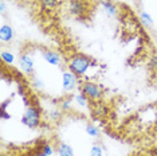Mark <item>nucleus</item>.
<instances>
[{"mask_svg": "<svg viewBox=\"0 0 157 156\" xmlns=\"http://www.w3.org/2000/svg\"><path fill=\"white\" fill-rule=\"evenodd\" d=\"M93 65H97V62H91V59L83 54H77L70 58L69 70L73 72L75 76H83Z\"/></svg>", "mask_w": 157, "mask_h": 156, "instance_id": "obj_1", "label": "nucleus"}, {"mask_svg": "<svg viewBox=\"0 0 157 156\" xmlns=\"http://www.w3.org/2000/svg\"><path fill=\"white\" fill-rule=\"evenodd\" d=\"M22 124L31 129L39 127V124H40V109L34 105H28L26 112L23 113Z\"/></svg>", "mask_w": 157, "mask_h": 156, "instance_id": "obj_2", "label": "nucleus"}, {"mask_svg": "<svg viewBox=\"0 0 157 156\" xmlns=\"http://www.w3.org/2000/svg\"><path fill=\"white\" fill-rule=\"evenodd\" d=\"M79 90L90 101H97L102 97V86L91 81H82L79 84Z\"/></svg>", "mask_w": 157, "mask_h": 156, "instance_id": "obj_3", "label": "nucleus"}, {"mask_svg": "<svg viewBox=\"0 0 157 156\" xmlns=\"http://www.w3.org/2000/svg\"><path fill=\"white\" fill-rule=\"evenodd\" d=\"M62 82H63V89L66 92H71L77 88L78 78L73 72L67 70V72H63L62 74Z\"/></svg>", "mask_w": 157, "mask_h": 156, "instance_id": "obj_4", "label": "nucleus"}, {"mask_svg": "<svg viewBox=\"0 0 157 156\" xmlns=\"http://www.w3.org/2000/svg\"><path fill=\"white\" fill-rule=\"evenodd\" d=\"M19 67L26 74H33L34 72V59L30 54H22L19 58Z\"/></svg>", "mask_w": 157, "mask_h": 156, "instance_id": "obj_5", "label": "nucleus"}, {"mask_svg": "<svg viewBox=\"0 0 157 156\" xmlns=\"http://www.w3.org/2000/svg\"><path fill=\"white\" fill-rule=\"evenodd\" d=\"M69 11L73 16H81L85 12V6L79 0H71L69 3Z\"/></svg>", "mask_w": 157, "mask_h": 156, "instance_id": "obj_6", "label": "nucleus"}, {"mask_svg": "<svg viewBox=\"0 0 157 156\" xmlns=\"http://www.w3.org/2000/svg\"><path fill=\"white\" fill-rule=\"evenodd\" d=\"M13 28L10 24H2L0 27V41L2 42H11L13 39Z\"/></svg>", "mask_w": 157, "mask_h": 156, "instance_id": "obj_7", "label": "nucleus"}, {"mask_svg": "<svg viewBox=\"0 0 157 156\" xmlns=\"http://www.w3.org/2000/svg\"><path fill=\"white\" fill-rule=\"evenodd\" d=\"M42 55H43V59L50 65H54V66H58L60 65V57L56 54V53L51 51V50H44L42 53Z\"/></svg>", "mask_w": 157, "mask_h": 156, "instance_id": "obj_8", "label": "nucleus"}, {"mask_svg": "<svg viewBox=\"0 0 157 156\" xmlns=\"http://www.w3.org/2000/svg\"><path fill=\"white\" fill-rule=\"evenodd\" d=\"M56 154L59 156H74V151L69 144L60 143V144H58V147H56Z\"/></svg>", "mask_w": 157, "mask_h": 156, "instance_id": "obj_9", "label": "nucleus"}, {"mask_svg": "<svg viewBox=\"0 0 157 156\" xmlns=\"http://www.w3.org/2000/svg\"><path fill=\"white\" fill-rule=\"evenodd\" d=\"M101 6L109 16H114L117 14V7L114 6L112 2H109V0H103V2H101Z\"/></svg>", "mask_w": 157, "mask_h": 156, "instance_id": "obj_10", "label": "nucleus"}, {"mask_svg": "<svg viewBox=\"0 0 157 156\" xmlns=\"http://www.w3.org/2000/svg\"><path fill=\"white\" fill-rule=\"evenodd\" d=\"M140 22L142 26H145V27H152L153 26V19H152V16L149 15L148 12H145V11H142L140 14Z\"/></svg>", "mask_w": 157, "mask_h": 156, "instance_id": "obj_11", "label": "nucleus"}, {"mask_svg": "<svg viewBox=\"0 0 157 156\" xmlns=\"http://www.w3.org/2000/svg\"><path fill=\"white\" fill-rule=\"evenodd\" d=\"M39 2L44 10H54L59 4V0H39Z\"/></svg>", "mask_w": 157, "mask_h": 156, "instance_id": "obj_12", "label": "nucleus"}, {"mask_svg": "<svg viewBox=\"0 0 157 156\" xmlns=\"http://www.w3.org/2000/svg\"><path fill=\"white\" fill-rule=\"evenodd\" d=\"M89 101H90V100H89V98L83 93H78L75 96V102L79 106H82V108H87V106H89Z\"/></svg>", "mask_w": 157, "mask_h": 156, "instance_id": "obj_13", "label": "nucleus"}, {"mask_svg": "<svg viewBox=\"0 0 157 156\" xmlns=\"http://www.w3.org/2000/svg\"><path fill=\"white\" fill-rule=\"evenodd\" d=\"M0 57H2V61L4 63H7V65H12L13 61H15V55L10 51H2Z\"/></svg>", "mask_w": 157, "mask_h": 156, "instance_id": "obj_14", "label": "nucleus"}, {"mask_svg": "<svg viewBox=\"0 0 157 156\" xmlns=\"http://www.w3.org/2000/svg\"><path fill=\"white\" fill-rule=\"evenodd\" d=\"M86 132H87L89 136H91V137H98L99 136L98 128L95 125H93V124H87L86 125Z\"/></svg>", "mask_w": 157, "mask_h": 156, "instance_id": "obj_15", "label": "nucleus"}, {"mask_svg": "<svg viewBox=\"0 0 157 156\" xmlns=\"http://www.w3.org/2000/svg\"><path fill=\"white\" fill-rule=\"evenodd\" d=\"M89 156H103V150L99 145H93Z\"/></svg>", "mask_w": 157, "mask_h": 156, "instance_id": "obj_16", "label": "nucleus"}, {"mask_svg": "<svg viewBox=\"0 0 157 156\" xmlns=\"http://www.w3.org/2000/svg\"><path fill=\"white\" fill-rule=\"evenodd\" d=\"M33 86H34V89H36V90H43L44 89V84L42 82L38 77L33 78Z\"/></svg>", "mask_w": 157, "mask_h": 156, "instance_id": "obj_17", "label": "nucleus"}, {"mask_svg": "<svg viewBox=\"0 0 157 156\" xmlns=\"http://www.w3.org/2000/svg\"><path fill=\"white\" fill-rule=\"evenodd\" d=\"M70 108H71V98H65L62 102H60V109L62 111H70Z\"/></svg>", "mask_w": 157, "mask_h": 156, "instance_id": "obj_18", "label": "nucleus"}, {"mask_svg": "<svg viewBox=\"0 0 157 156\" xmlns=\"http://www.w3.org/2000/svg\"><path fill=\"white\" fill-rule=\"evenodd\" d=\"M40 154L47 155V156H51V155H52V148H51V145H50V144H44L43 147H42V150H40Z\"/></svg>", "mask_w": 157, "mask_h": 156, "instance_id": "obj_19", "label": "nucleus"}, {"mask_svg": "<svg viewBox=\"0 0 157 156\" xmlns=\"http://www.w3.org/2000/svg\"><path fill=\"white\" fill-rule=\"evenodd\" d=\"M59 117H60V111H58V109H54L52 112H50V119H52V121L59 120Z\"/></svg>", "mask_w": 157, "mask_h": 156, "instance_id": "obj_20", "label": "nucleus"}, {"mask_svg": "<svg viewBox=\"0 0 157 156\" xmlns=\"http://www.w3.org/2000/svg\"><path fill=\"white\" fill-rule=\"evenodd\" d=\"M0 119L2 120H10L11 119V115L7 113V111H0Z\"/></svg>", "mask_w": 157, "mask_h": 156, "instance_id": "obj_21", "label": "nucleus"}, {"mask_svg": "<svg viewBox=\"0 0 157 156\" xmlns=\"http://www.w3.org/2000/svg\"><path fill=\"white\" fill-rule=\"evenodd\" d=\"M11 98H12V97H11ZM11 98H8V100H6V101L2 102V111H7V106L11 104V101H12Z\"/></svg>", "mask_w": 157, "mask_h": 156, "instance_id": "obj_22", "label": "nucleus"}, {"mask_svg": "<svg viewBox=\"0 0 157 156\" xmlns=\"http://www.w3.org/2000/svg\"><path fill=\"white\" fill-rule=\"evenodd\" d=\"M4 11H6V4H4V2H0V12L4 14Z\"/></svg>", "mask_w": 157, "mask_h": 156, "instance_id": "obj_23", "label": "nucleus"}, {"mask_svg": "<svg viewBox=\"0 0 157 156\" xmlns=\"http://www.w3.org/2000/svg\"><path fill=\"white\" fill-rule=\"evenodd\" d=\"M36 156H47V155H43V154H40V152H39V154H38Z\"/></svg>", "mask_w": 157, "mask_h": 156, "instance_id": "obj_24", "label": "nucleus"}, {"mask_svg": "<svg viewBox=\"0 0 157 156\" xmlns=\"http://www.w3.org/2000/svg\"><path fill=\"white\" fill-rule=\"evenodd\" d=\"M156 123H157V111H156Z\"/></svg>", "mask_w": 157, "mask_h": 156, "instance_id": "obj_25", "label": "nucleus"}, {"mask_svg": "<svg viewBox=\"0 0 157 156\" xmlns=\"http://www.w3.org/2000/svg\"><path fill=\"white\" fill-rule=\"evenodd\" d=\"M117 2H120V0H117Z\"/></svg>", "mask_w": 157, "mask_h": 156, "instance_id": "obj_26", "label": "nucleus"}]
</instances>
